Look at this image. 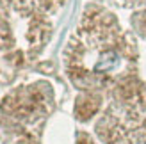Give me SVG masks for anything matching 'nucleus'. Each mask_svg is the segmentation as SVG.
Returning a JSON list of instances; mask_svg holds the SVG:
<instances>
[{
    "instance_id": "1",
    "label": "nucleus",
    "mask_w": 146,
    "mask_h": 144,
    "mask_svg": "<svg viewBox=\"0 0 146 144\" xmlns=\"http://www.w3.org/2000/svg\"><path fill=\"white\" fill-rule=\"evenodd\" d=\"M73 75L84 78L112 77L125 66V43L116 30H84L82 45L73 57Z\"/></svg>"
}]
</instances>
